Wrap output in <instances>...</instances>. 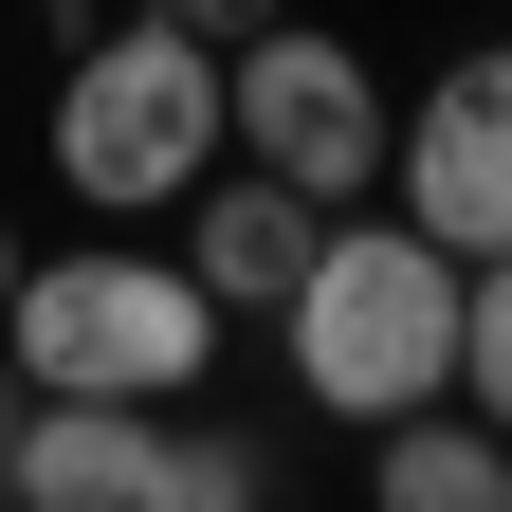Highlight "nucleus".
<instances>
[{"label":"nucleus","instance_id":"nucleus-1","mask_svg":"<svg viewBox=\"0 0 512 512\" xmlns=\"http://www.w3.org/2000/svg\"><path fill=\"white\" fill-rule=\"evenodd\" d=\"M275 330H293V384H311V421H403L458 384V256H439L421 220H311L293 256V293H275Z\"/></svg>","mask_w":512,"mask_h":512},{"label":"nucleus","instance_id":"nucleus-2","mask_svg":"<svg viewBox=\"0 0 512 512\" xmlns=\"http://www.w3.org/2000/svg\"><path fill=\"white\" fill-rule=\"evenodd\" d=\"M202 165H220V37H183L165 0L147 19H92L74 74H55V183L110 202V220H165Z\"/></svg>","mask_w":512,"mask_h":512},{"label":"nucleus","instance_id":"nucleus-3","mask_svg":"<svg viewBox=\"0 0 512 512\" xmlns=\"http://www.w3.org/2000/svg\"><path fill=\"white\" fill-rule=\"evenodd\" d=\"M0 330H19V384H92V403H183V384L220 366V293L183 275V256L74 238V256H19Z\"/></svg>","mask_w":512,"mask_h":512},{"label":"nucleus","instance_id":"nucleus-4","mask_svg":"<svg viewBox=\"0 0 512 512\" xmlns=\"http://www.w3.org/2000/svg\"><path fill=\"white\" fill-rule=\"evenodd\" d=\"M220 147H238V165H275L293 202H366V183H384V74L293 0V19L220 37Z\"/></svg>","mask_w":512,"mask_h":512},{"label":"nucleus","instance_id":"nucleus-5","mask_svg":"<svg viewBox=\"0 0 512 512\" xmlns=\"http://www.w3.org/2000/svg\"><path fill=\"white\" fill-rule=\"evenodd\" d=\"M384 183H403V220H421L439 256H494V238H512V37L439 55V92L384 110Z\"/></svg>","mask_w":512,"mask_h":512},{"label":"nucleus","instance_id":"nucleus-6","mask_svg":"<svg viewBox=\"0 0 512 512\" xmlns=\"http://www.w3.org/2000/svg\"><path fill=\"white\" fill-rule=\"evenodd\" d=\"M19 512H165V403H92V384H37L19 458H0Z\"/></svg>","mask_w":512,"mask_h":512},{"label":"nucleus","instance_id":"nucleus-7","mask_svg":"<svg viewBox=\"0 0 512 512\" xmlns=\"http://www.w3.org/2000/svg\"><path fill=\"white\" fill-rule=\"evenodd\" d=\"M311 220H330V202H293V183L275 165H202V183H183V275H202L220 311H275L293 293V256H311Z\"/></svg>","mask_w":512,"mask_h":512},{"label":"nucleus","instance_id":"nucleus-8","mask_svg":"<svg viewBox=\"0 0 512 512\" xmlns=\"http://www.w3.org/2000/svg\"><path fill=\"white\" fill-rule=\"evenodd\" d=\"M366 494H384V512H512V439L439 384V403L366 421Z\"/></svg>","mask_w":512,"mask_h":512},{"label":"nucleus","instance_id":"nucleus-9","mask_svg":"<svg viewBox=\"0 0 512 512\" xmlns=\"http://www.w3.org/2000/svg\"><path fill=\"white\" fill-rule=\"evenodd\" d=\"M458 403L512 439V238H494V256H458Z\"/></svg>","mask_w":512,"mask_h":512},{"label":"nucleus","instance_id":"nucleus-10","mask_svg":"<svg viewBox=\"0 0 512 512\" xmlns=\"http://www.w3.org/2000/svg\"><path fill=\"white\" fill-rule=\"evenodd\" d=\"M256 476H275L256 439H220V421H165V512H238Z\"/></svg>","mask_w":512,"mask_h":512},{"label":"nucleus","instance_id":"nucleus-11","mask_svg":"<svg viewBox=\"0 0 512 512\" xmlns=\"http://www.w3.org/2000/svg\"><path fill=\"white\" fill-rule=\"evenodd\" d=\"M183 37H256V19H293V0H165Z\"/></svg>","mask_w":512,"mask_h":512},{"label":"nucleus","instance_id":"nucleus-12","mask_svg":"<svg viewBox=\"0 0 512 512\" xmlns=\"http://www.w3.org/2000/svg\"><path fill=\"white\" fill-rule=\"evenodd\" d=\"M19 403H37V384H19V366H0V458H19Z\"/></svg>","mask_w":512,"mask_h":512},{"label":"nucleus","instance_id":"nucleus-13","mask_svg":"<svg viewBox=\"0 0 512 512\" xmlns=\"http://www.w3.org/2000/svg\"><path fill=\"white\" fill-rule=\"evenodd\" d=\"M37 19H110V0H37Z\"/></svg>","mask_w":512,"mask_h":512},{"label":"nucleus","instance_id":"nucleus-14","mask_svg":"<svg viewBox=\"0 0 512 512\" xmlns=\"http://www.w3.org/2000/svg\"><path fill=\"white\" fill-rule=\"evenodd\" d=\"M0 293H19V220H0Z\"/></svg>","mask_w":512,"mask_h":512}]
</instances>
